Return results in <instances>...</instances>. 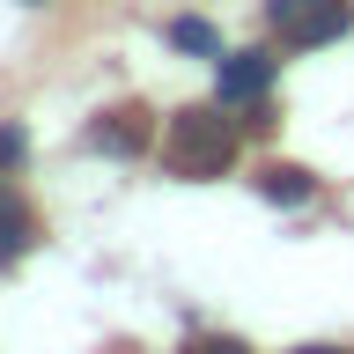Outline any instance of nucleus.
Listing matches in <instances>:
<instances>
[{"mask_svg": "<svg viewBox=\"0 0 354 354\" xmlns=\"http://www.w3.org/2000/svg\"><path fill=\"white\" fill-rule=\"evenodd\" d=\"M259 192L273 199V207H303V199H310V170H295V162H273V170L259 177Z\"/></svg>", "mask_w": 354, "mask_h": 354, "instance_id": "obj_6", "label": "nucleus"}, {"mask_svg": "<svg viewBox=\"0 0 354 354\" xmlns=\"http://www.w3.org/2000/svg\"><path fill=\"white\" fill-rule=\"evenodd\" d=\"M170 44H185V52H221V37H214L199 15H177V22H170Z\"/></svg>", "mask_w": 354, "mask_h": 354, "instance_id": "obj_7", "label": "nucleus"}, {"mask_svg": "<svg viewBox=\"0 0 354 354\" xmlns=\"http://www.w3.org/2000/svg\"><path fill=\"white\" fill-rule=\"evenodd\" d=\"M30 236H37L30 207H22V199L0 185V266H8V259H22V251H30Z\"/></svg>", "mask_w": 354, "mask_h": 354, "instance_id": "obj_5", "label": "nucleus"}, {"mask_svg": "<svg viewBox=\"0 0 354 354\" xmlns=\"http://www.w3.org/2000/svg\"><path fill=\"white\" fill-rule=\"evenodd\" d=\"M162 162H170V177H192V185H207V177H221L229 162H236V126H229L214 104L177 111L170 126H162Z\"/></svg>", "mask_w": 354, "mask_h": 354, "instance_id": "obj_1", "label": "nucleus"}, {"mask_svg": "<svg viewBox=\"0 0 354 354\" xmlns=\"http://www.w3.org/2000/svg\"><path fill=\"white\" fill-rule=\"evenodd\" d=\"M295 354H339V347H295Z\"/></svg>", "mask_w": 354, "mask_h": 354, "instance_id": "obj_10", "label": "nucleus"}, {"mask_svg": "<svg viewBox=\"0 0 354 354\" xmlns=\"http://www.w3.org/2000/svg\"><path fill=\"white\" fill-rule=\"evenodd\" d=\"M266 88H273V59H266V52H236V59H221V74H214V104H259Z\"/></svg>", "mask_w": 354, "mask_h": 354, "instance_id": "obj_3", "label": "nucleus"}, {"mask_svg": "<svg viewBox=\"0 0 354 354\" xmlns=\"http://www.w3.org/2000/svg\"><path fill=\"white\" fill-rule=\"evenodd\" d=\"M22 148H30V140H22V126H0V170H15Z\"/></svg>", "mask_w": 354, "mask_h": 354, "instance_id": "obj_8", "label": "nucleus"}, {"mask_svg": "<svg viewBox=\"0 0 354 354\" xmlns=\"http://www.w3.org/2000/svg\"><path fill=\"white\" fill-rule=\"evenodd\" d=\"M148 111L140 104H126V111H111V118H96V133H88V140H96V148H111V155H140L148 148Z\"/></svg>", "mask_w": 354, "mask_h": 354, "instance_id": "obj_4", "label": "nucleus"}, {"mask_svg": "<svg viewBox=\"0 0 354 354\" xmlns=\"http://www.w3.org/2000/svg\"><path fill=\"white\" fill-rule=\"evenodd\" d=\"M192 354H243V347H236V339H199Z\"/></svg>", "mask_w": 354, "mask_h": 354, "instance_id": "obj_9", "label": "nucleus"}, {"mask_svg": "<svg viewBox=\"0 0 354 354\" xmlns=\"http://www.w3.org/2000/svg\"><path fill=\"white\" fill-rule=\"evenodd\" d=\"M266 22L281 30V44L295 52H317L347 30V0H266Z\"/></svg>", "mask_w": 354, "mask_h": 354, "instance_id": "obj_2", "label": "nucleus"}]
</instances>
